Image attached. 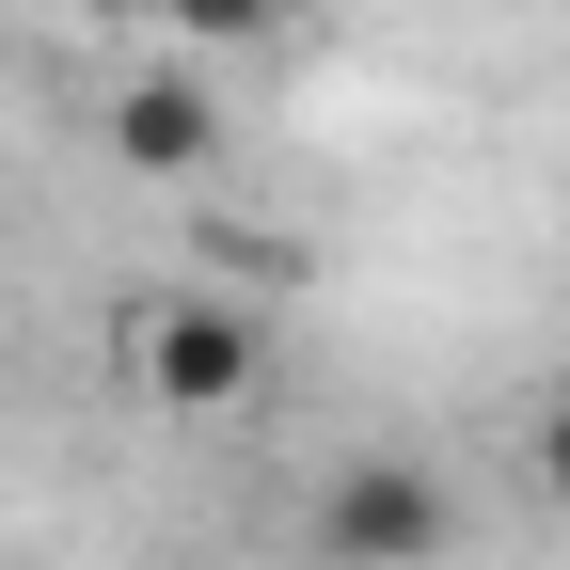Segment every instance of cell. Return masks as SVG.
Listing matches in <instances>:
<instances>
[{"label": "cell", "mask_w": 570, "mask_h": 570, "mask_svg": "<svg viewBox=\"0 0 570 570\" xmlns=\"http://www.w3.org/2000/svg\"><path fill=\"white\" fill-rule=\"evenodd\" d=\"M444 539H460V491L428 475V460H348L317 491V554L333 570H428Z\"/></svg>", "instance_id": "cell-1"}, {"label": "cell", "mask_w": 570, "mask_h": 570, "mask_svg": "<svg viewBox=\"0 0 570 570\" xmlns=\"http://www.w3.org/2000/svg\"><path fill=\"white\" fill-rule=\"evenodd\" d=\"M254 365H269V348H254L238 302H142V317H127V381L159 396V412H238Z\"/></svg>", "instance_id": "cell-2"}, {"label": "cell", "mask_w": 570, "mask_h": 570, "mask_svg": "<svg viewBox=\"0 0 570 570\" xmlns=\"http://www.w3.org/2000/svg\"><path fill=\"white\" fill-rule=\"evenodd\" d=\"M111 159L127 175H206V159H223V96H206V80H127L111 96Z\"/></svg>", "instance_id": "cell-3"}, {"label": "cell", "mask_w": 570, "mask_h": 570, "mask_svg": "<svg viewBox=\"0 0 570 570\" xmlns=\"http://www.w3.org/2000/svg\"><path fill=\"white\" fill-rule=\"evenodd\" d=\"M159 17H175L190 48H269L285 17H302V0H159Z\"/></svg>", "instance_id": "cell-4"}, {"label": "cell", "mask_w": 570, "mask_h": 570, "mask_svg": "<svg viewBox=\"0 0 570 570\" xmlns=\"http://www.w3.org/2000/svg\"><path fill=\"white\" fill-rule=\"evenodd\" d=\"M539 491H554V508H570V396L539 412Z\"/></svg>", "instance_id": "cell-5"}, {"label": "cell", "mask_w": 570, "mask_h": 570, "mask_svg": "<svg viewBox=\"0 0 570 570\" xmlns=\"http://www.w3.org/2000/svg\"><path fill=\"white\" fill-rule=\"evenodd\" d=\"M80 17H111V0H80Z\"/></svg>", "instance_id": "cell-6"}]
</instances>
